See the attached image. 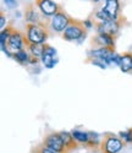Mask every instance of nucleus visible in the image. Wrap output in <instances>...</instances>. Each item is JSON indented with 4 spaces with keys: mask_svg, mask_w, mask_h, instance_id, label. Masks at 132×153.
<instances>
[{
    "mask_svg": "<svg viewBox=\"0 0 132 153\" xmlns=\"http://www.w3.org/2000/svg\"><path fill=\"white\" fill-rule=\"evenodd\" d=\"M41 61L45 66V69H53L59 61L56 58V49L45 43L44 52H43V55L41 58Z\"/></svg>",
    "mask_w": 132,
    "mask_h": 153,
    "instance_id": "11",
    "label": "nucleus"
},
{
    "mask_svg": "<svg viewBox=\"0 0 132 153\" xmlns=\"http://www.w3.org/2000/svg\"><path fill=\"white\" fill-rule=\"evenodd\" d=\"M27 45L28 42L27 38H26V34L15 28L7 41V48L11 50V53H16L21 49H27Z\"/></svg>",
    "mask_w": 132,
    "mask_h": 153,
    "instance_id": "7",
    "label": "nucleus"
},
{
    "mask_svg": "<svg viewBox=\"0 0 132 153\" xmlns=\"http://www.w3.org/2000/svg\"><path fill=\"white\" fill-rule=\"evenodd\" d=\"M60 134H61V137L64 140V143H65V147H66V151H67V152L72 151V149H75L77 147L78 143L76 142V140L73 138L71 132H69V131H61Z\"/></svg>",
    "mask_w": 132,
    "mask_h": 153,
    "instance_id": "15",
    "label": "nucleus"
},
{
    "mask_svg": "<svg viewBox=\"0 0 132 153\" xmlns=\"http://www.w3.org/2000/svg\"><path fill=\"white\" fill-rule=\"evenodd\" d=\"M121 59H122V54H117V53L115 52V54L113 55V59H111L113 65H114V66H120Z\"/></svg>",
    "mask_w": 132,
    "mask_h": 153,
    "instance_id": "24",
    "label": "nucleus"
},
{
    "mask_svg": "<svg viewBox=\"0 0 132 153\" xmlns=\"http://www.w3.org/2000/svg\"><path fill=\"white\" fill-rule=\"evenodd\" d=\"M120 70L124 74H130L132 72V53H124L122 54V59H121V64H120Z\"/></svg>",
    "mask_w": 132,
    "mask_h": 153,
    "instance_id": "14",
    "label": "nucleus"
},
{
    "mask_svg": "<svg viewBox=\"0 0 132 153\" xmlns=\"http://www.w3.org/2000/svg\"><path fill=\"white\" fill-rule=\"evenodd\" d=\"M24 20L27 23H34V25H41L47 28H49V17H45L41 11H39L38 6L36 5L34 1H31L26 4L24 6Z\"/></svg>",
    "mask_w": 132,
    "mask_h": 153,
    "instance_id": "3",
    "label": "nucleus"
},
{
    "mask_svg": "<svg viewBox=\"0 0 132 153\" xmlns=\"http://www.w3.org/2000/svg\"><path fill=\"white\" fill-rule=\"evenodd\" d=\"M87 36V28L85 27L83 21L72 20V22L67 26L61 37L67 42H75V41H82Z\"/></svg>",
    "mask_w": 132,
    "mask_h": 153,
    "instance_id": "2",
    "label": "nucleus"
},
{
    "mask_svg": "<svg viewBox=\"0 0 132 153\" xmlns=\"http://www.w3.org/2000/svg\"><path fill=\"white\" fill-rule=\"evenodd\" d=\"M122 20H125V17L121 16L119 20H109L107 22H94V28H96L97 33L105 32V33H109L116 38L122 27Z\"/></svg>",
    "mask_w": 132,
    "mask_h": 153,
    "instance_id": "6",
    "label": "nucleus"
},
{
    "mask_svg": "<svg viewBox=\"0 0 132 153\" xmlns=\"http://www.w3.org/2000/svg\"><path fill=\"white\" fill-rule=\"evenodd\" d=\"M126 143L122 141V138L119 135L107 134L103 137L100 145L102 153H120Z\"/></svg>",
    "mask_w": 132,
    "mask_h": 153,
    "instance_id": "5",
    "label": "nucleus"
},
{
    "mask_svg": "<svg viewBox=\"0 0 132 153\" xmlns=\"http://www.w3.org/2000/svg\"><path fill=\"white\" fill-rule=\"evenodd\" d=\"M71 134L78 145H88V141H89V134L88 132L81 131V130H72Z\"/></svg>",
    "mask_w": 132,
    "mask_h": 153,
    "instance_id": "17",
    "label": "nucleus"
},
{
    "mask_svg": "<svg viewBox=\"0 0 132 153\" xmlns=\"http://www.w3.org/2000/svg\"><path fill=\"white\" fill-rule=\"evenodd\" d=\"M115 54L114 48H108V47H97L94 49H90L88 52V59H103L108 64V66H111L113 62V55Z\"/></svg>",
    "mask_w": 132,
    "mask_h": 153,
    "instance_id": "9",
    "label": "nucleus"
},
{
    "mask_svg": "<svg viewBox=\"0 0 132 153\" xmlns=\"http://www.w3.org/2000/svg\"><path fill=\"white\" fill-rule=\"evenodd\" d=\"M14 30L15 28L9 23L5 28H3L1 31H0V45H7V41H9V38H10V36H11V33Z\"/></svg>",
    "mask_w": 132,
    "mask_h": 153,
    "instance_id": "19",
    "label": "nucleus"
},
{
    "mask_svg": "<svg viewBox=\"0 0 132 153\" xmlns=\"http://www.w3.org/2000/svg\"><path fill=\"white\" fill-rule=\"evenodd\" d=\"M89 64H92V65H94V66H98V68H100L102 70H105L108 68V64L105 62L103 59H88L87 60Z\"/></svg>",
    "mask_w": 132,
    "mask_h": 153,
    "instance_id": "22",
    "label": "nucleus"
},
{
    "mask_svg": "<svg viewBox=\"0 0 132 153\" xmlns=\"http://www.w3.org/2000/svg\"><path fill=\"white\" fill-rule=\"evenodd\" d=\"M4 3L10 9H15L17 6V1H16V0H4Z\"/></svg>",
    "mask_w": 132,
    "mask_h": 153,
    "instance_id": "25",
    "label": "nucleus"
},
{
    "mask_svg": "<svg viewBox=\"0 0 132 153\" xmlns=\"http://www.w3.org/2000/svg\"><path fill=\"white\" fill-rule=\"evenodd\" d=\"M36 5L38 6L39 11L45 16V17H53L56 15L58 12L62 9L58 3H55L54 0H34Z\"/></svg>",
    "mask_w": 132,
    "mask_h": 153,
    "instance_id": "10",
    "label": "nucleus"
},
{
    "mask_svg": "<svg viewBox=\"0 0 132 153\" xmlns=\"http://www.w3.org/2000/svg\"><path fill=\"white\" fill-rule=\"evenodd\" d=\"M119 136L122 138V141L128 145V143H132V129H128L126 131H121L119 132Z\"/></svg>",
    "mask_w": 132,
    "mask_h": 153,
    "instance_id": "21",
    "label": "nucleus"
},
{
    "mask_svg": "<svg viewBox=\"0 0 132 153\" xmlns=\"http://www.w3.org/2000/svg\"><path fill=\"white\" fill-rule=\"evenodd\" d=\"M89 141H88V145L89 147H96V148H100V145H102V141L103 138L97 134V132H93V131H89Z\"/></svg>",
    "mask_w": 132,
    "mask_h": 153,
    "instance_id": "20",
    "label": "nucleus"
},
{
    "mask_svg": "<svg viewBox=\"0 0 132 153\" xmlns=\"http://www.w3.org/2000/svg\"><path fill=\"white\" fill-rule=\"evenodd\" d=\"M44 47H45V44H28L27 50L32 56L41 59L43 55V52H44Z\"/></svg>",
    "mask_w": 132,
    "mask_h": 153,
    "instance_id": "18",
    "label": "nucleus"
},
{
    "mask_svg": "<svg viewBox=\"0 0 132 153\" xmlns=\"http://www.w3.org/2000/svg\"><path fill=\"white\" fill-rule=\"evenodd\" d=\"M32 153H60V152H56V151L51 149V148H49V147H47V146H44V145L42 143L41 146L36 147V148L32 151Z\"/></svg>",
    "mask_w": 132,
    "mask_h": 153,
    "instance_id": "23",
    "label": "nucleus"
},
{
    "mask_svg": "<svg viewBox=\"0 0 132 153\" xmlns=\"http://www.w3.org/2000/svg\"><path fill=\"white\" fill-rule=\"evenodd\" d=\"M5 23H6V20H5V14L1 12V15H0V28H5Z\"/></svg>",
    "mask_w": 132,
    "mask_h": 153,
    "instance_id": "27",
    "label": "nucleus"
},
{
    "mask_svg": "<svg viewBox=\"0 0 132 153\" xmlns=\"http://www.w3.org/2000/svg\"><path fill=\"white\" fill-rule=\"evenodd\" d=\"M49 28L34 23H26V38L28 44H45L49 38Z\"/></svg>",
    "mask_w": 132,
    "mask_h": 153,
    "instance_id": "1",
    "label": "nucleus"
},
{
    "mask_svg": "<svg viewBox=\"0 0 132 153\" xmlns=\"http://www.w3.org/2000/svg\"><path fill=\"white\" fill-rule=\"evenodd\" d=\"M90 1H93V3H94V4H98V3H99V1H100V0H90Z\"/></svg>",
    "mask_w": 132,
    "mask_h": 153,
    "instance_id": "28",
    "label": "nucleus"
},
{
    "mask_svg": "<svg viewBox=\"0 0 132 153\" xmlns=\"http://www.w3.org/2000/svg\"><path fill=\"white\" fill-rule=\"evenodd\" d=\"M43 145L54 149L56 152H60V153H67L66 151V147H65V143H64V140L61 137V134L60 132H54L51 131L49 134H47L44 136V140H43Z\"/></svg>",
    "mask_w": 132,
    "mask_h": 153,
    "instance_id": "8",
    "label": "nucleus"
},
{
    "mask_svg": "<svg viewBox=\"0 0 132 153\" xmlns=\"http://www.w3.org/2000/svg\"><path fill=\"white\" fill-rule=\"evenodd\" d=\"M92 44L97 47H108V48H114L115 49V37L109 34V33H97L96 37L92 39Z\"/></svg>",
    "mask_w": 132,
    "mask_h": 153,
    "instance_id": "13",
    "label": "nucleus"
},
{
    "mask_svg": "<svg viewBox=\"0 0 132 153\" xmlns=\"http://www.w3.org/2000/svg\"><path fill=\"white\" fill-rule=\"evenodd\" d=\"M105 12H108V15L113 20H119L121 15V3L120 0H105V3L102 7Z\"/></svg>",
    "mask_w": 132,
    "mask_h": 153,
    "instance_id": "12",
    "label": "nucleus"
},
{
    "mask_svg": "<svg viewBox=\"0 0 132 153\" xmlns=\"http://www.w3.org/2000/svg\"><path fill=\"white\" fill-rule=\"evenodd\" d=\"M83 25H85V27H86L87 30H90V28H94V21H92L90 19H88V20L83 21Z\"/></svg>",
    "mask_w": 132,
    "mask_h": 153,
    "instance_id": "26",
    "label": "nucleus"
},
{
    "mask_svg": "<svg viewBox=\"0 0 132 153\" xmlns=\"http://www.w3.org/2000/svg\"><path fill=\"white\" fill-rule=\"evenodd\" d=\"M30 58H31V54L27 49H21L19 52L14 53V58L20 65H28L30 64Z\"/></svg>",
    "mask_w": 132,
    "mask_h": 153,
    "instance_id": "16",
    "label": "nucleus"
},
{
    "mask_svg": "<svg viewBox=\"0 0 132 153\" xmlns=\"http://www.w3.org/2000/svg\"><path fill=\"white\" fill-rule=\"evenodd\" d=\"M72 17L65 12L62 9L58 12L56 15H54L53 17H50L49 21V31L58 33V34H62V32L67 28V26L72 22Z\"/></svg>",
    "mask_w": 132,
    "mask_h": 153,
    "instance_id": "4",
    "label": "nucleus"
}]
</instances>
